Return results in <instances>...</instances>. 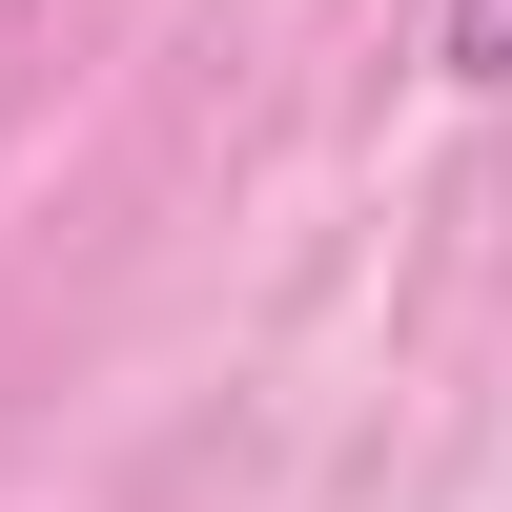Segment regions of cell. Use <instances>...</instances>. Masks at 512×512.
Returning a JSON list of instances; mask_svg holds the SVG:
<instances>
[{
  "label": "cell",
  "mask_w": 512,
  "mask_h": 512,
  "mask_svg": "<svg viewBox=\"0 0 512 512\" xmlns=\"http://www.w3.org/2000/svg\"><path fill=\"white\" fill-rule=\"evenodd\" d=\"M451 82H512V0H451Z\"/></svg>",
  "instance_id": "cell-1"
}]
</instances>
